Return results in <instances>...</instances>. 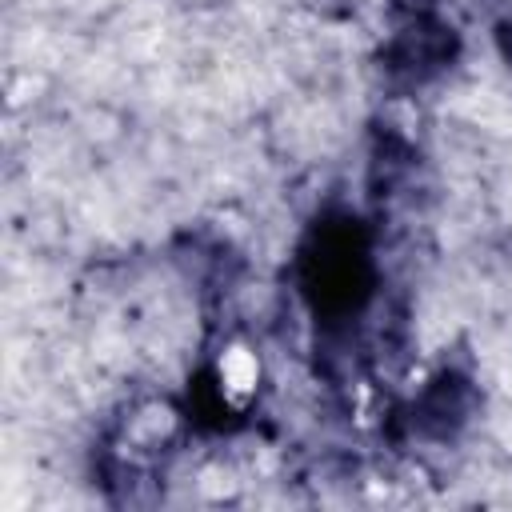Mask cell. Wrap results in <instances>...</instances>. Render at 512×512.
<instances>
[{
	"instance_id": "cell-2",
	"label": "cell",
	"mask_w": 512,
	"mask_h": 512,
	"mask_svg": "<svg viewBox=\"0 0 512 512\" xmlns=\"http://www.w3.org/2000/svg\"><path fill=\"white\" fill-rule=\"evenodd\" d=\"M456 52V36L448 24L432 20V16H416L412 24H404L388 48V68L392 72H404L412 80H424L432 72H440Z\"/></svg>"
},
{
	"instance_id": "cell-1",
	"label": "cell",
	"mask_w": 512,
	"mask_h": 512,
	"mask_svg": "<svg viewBox=\"0 0 512 512\" xmlns=\"http://www.w3.org/2000/svg\"><path fill=\"white\" fill-rule=\"evenodd\" d=\"M304 292L316 312L328 316L360 308V300L368 296V248L352 220L316 228L312 244L304 248Z\"/></svg>"
}]
</instances>
